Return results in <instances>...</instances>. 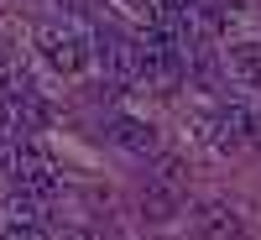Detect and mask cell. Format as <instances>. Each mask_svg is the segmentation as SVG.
Wrapping results in <instances>:
<instances>
[{
    "instance_id": "7c38bea8",
    "label": "cell",
    "mask_w": 261,
    "mask_h": 240,
    "mask_svg": "<svg viewBox=\"0 0 261 240\" xmlns=\"http://www.w3.org/2000/svg\"><path fill=\"white\" fill-rule=\"evenodd\" d=\"M130 6H151V0H130Z\"/></svg>"
},
{
    "instance_id": "8fae6325",
    "label": "cell",
    "mask_w": 261,
    "mask_h": 240,
    "mask_svg": "<svg viewBox=\"0 0 261 240\" xmlns=\"http://www.w3.org/2000/svg\"><path fill=\"white\" fill-rule=\"evenodd\" d=\"M0 68H11V47H6V42H0Z\"/></svg>"
},
{
    "instance_id": "8992f818",
    "label": "cell",
    "mask_w": 261,
    "mask_h": 240,
    "mask_svg": "<svg viewBox=\"0 0 261 240\" xmlns=\"http://www.w3.org/2000/svg\"><path fill=\"white\" fill-rule=\"evenodd\" d=\"M178 204H183V188H167V183H151L146 178V188H141V214L146 220H172V214H178Z\"/></svg>"
},
{
    "instance_id": "30bf717a",
    "label": "cell",
    "mask_w": 261,
    "mask_h": 240,
    "mask_svg": "<svg viewBox=\"0 0 261 240\" xmlns=\"http://www.w3.org/2000/svg\"><path fill=\"white\" fill-rule=\"evenodd\" d=\"M0 240H47V235H42L37 220H11L6 230H0Z\"/></svg>"
},
{
    "instance_id": "6da1fadb",
    "label": "cell",
    "mask_w": 261,
    "mask_h": 240,
    "mask_svg": "<svg viewBox=\"0 0 261 240\" xmlns=\"http://www.w3.org/2000/svg\"><path fill=\"white\" fill-rule=\"evenodd\" d=\"M94 63L115 84H136L141 78V52H136V37H125L115 26H99L94 32Z\"/></svg>"
},
{
    "instance_id": "7a4b0ae2",
    "label": "cell",
    "mask_w": 261,
    "mask_h": 240,
    "mask_svg": "<svg viewBox=\"0 0 261 240\" xmlns=\"http://www.w3.org/2000/svg\"><path fill=\"white\" fill-rule=\"evenodd\" d=\"M37 47H42V58L53 63L58 73H84L89 68V58H94V42H84L73 26H42L37 32Z\"/></svg>"
},
{
    "instance_id": "3957f363",
    "label": "cell",
    "mask_w": 261,
    "mask_h": 240,
    "mask_svg": "<svg viewBox=\"0 0 261 240\" xmlns=\"http://www.w3.org/2000/svg\"><path fill=\"white\" fill-rule=\"evenodd\" d=\"M11 183L16 188H32V193H53L58 188V162L42 141H16V167H11Z\"/></svg>"
},
{
    "instance_id": "9c48e42d",
    "label": "cell",
    "mask_w": 261,
    "mask_h": 240,
    "mask_svg": "<svg viewBox=\"0 0 261 240\" xmlns=\"http://www.w3.org/2000/svg\"><path fill=\"white\" fill-rule=\"evenodd\" d=\"M151 183H167V188H188V172L178 157H157V167H151Z\"/></svg>"
},
{
    "instance_id": "5b68a950",
    "label": "cell",
    "mask_w": 261,
    "mask_h": 240,
    "mask_svg": "<svg viewBox=\"0 0 261 240\" xmlns=\"http://www.w3.org/2000/svg\"><path fill=\"white\" fill-rule=\"evenodd\" d=\"M105 130H110V141L120 151H130V157H157V125H146L136 115H115Z\"/></svg>"
},
{
    "instance_id": "4fadbf2b",
    "label": "cell",
    "mask_w": 261,
    "mask_h": 240,
    "mask_svg": "<svg viewBox=\"0 0 261 240\" xmlns=\"http://www.w3.org/2000/svg\"><path fill=\"white\" fill-rule=\"evenodd\" d=\"M68 6H84V0H68Z\"/></svg>"
},
{
    "instance_id": "277c9868",
    "label": "cell",
    "mask_w": 261,
    "mask_h": 240,
    "mask_svg": "<svg viewBox=\"0 0 261 240\" xmlns=\"http://www.w3.org/2000/svg\"><path fill=\"white\" fill-rule=\"evenodd\" d=\"M193 230H199V240H241L246 235V220H241V209L225 204V199H209L193 209Z\"/></svg>"
},
{
    "instance_id": "ba28073f",
    "label": "cell",
    "mask_w": 261,
    "mask_h": 240,
    "mask_svg": "<svg viewBox=\"0 0 261 240\" xmlns=\"http://www.w3.org/2000/svg\"><path fill=\"white\" fill-rule=\"evenodd\" d=\"M6 209H11V220H42V193L16 188L11 199H6Z\"/></svg>"
},
{
    "instance_id": "52a82bcc",
    "label": "cell",
    "mask_w": 261,
    "mask_h": 240,
    "mask_svg": "<svg viewBox=\"0 0 261 240\" xmlns=\"http://www.w3.org/2000/svg\"><path fill=\"white\" fill-rule=\"evenodd\" d=\"M230 73L251 84V89H261V42H235L230 47Z\"/></svg>"
}]
</instances>
